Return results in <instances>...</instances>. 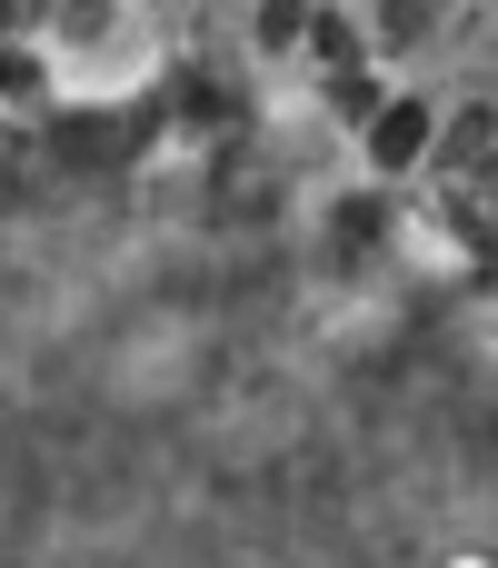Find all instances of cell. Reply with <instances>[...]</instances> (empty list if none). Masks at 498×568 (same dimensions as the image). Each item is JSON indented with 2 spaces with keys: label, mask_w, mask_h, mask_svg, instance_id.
I'll list each match as a JSON object with an SVG mask.
<instances>
[{
  "label": "cell",
  "mask_w": 498,
  "mask_h": 568,
  "mask_svg": "<svg viewBox=\"0 0 498 568\" xmlns=\"http://www.w3.org/2000/svg\"><path fill=\"white\" fill-rule=\"evenodd\" d=\"M50 80H60V70H50L40 40H10V50H0V110H50Z\"/></svg>",
  "instance_id": "2"
},
{
  "label": "cell",
  "mask_w": 498,
  "mask_h": 568,
  "mask_svg": "<svg viewBox=\"0 0 498 568\" xmlns=\"http://www.w3.org/2000/svg\"><path fill=\"white\" fill-rule=\"evenodd\" d=\"M439 100L429 90H389V110L359 130V160H369V180H409V170H439Z\"/></svg>",
  "instance_id": "1"
},
{
  "label": "cell",
  "mask_w": 498,
  "mask_h": 568,
  "mask_svg": "<svg viewBox=\"0 0 498 568\" xmlns=\"http://www.w3.org/2000/svg\"><path fill=\"white\" fill-rule=\"evenodd\" d=\"M309 20H319L309 0H280V10L250 20V50H260V60H289V50H309Z\"/></svg>",
  "instance_id": "3"
}]
</instances>
